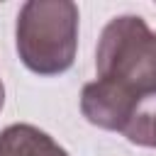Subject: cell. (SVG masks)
I'll return each mask as SVG.
<instances>
[{
  "label": "cell",
  "mask_w": 156,
  "mask_h": 156,
  "mask_svg": "<svg viewBox=\"0 0 156 156\" xmlns=\"http://www.w3.org/2000/svg\"><path fill=\"white\" fill-rule=\"evenodd\" d=\"M95 73L136 98H156V32L139 15L112 17L98 39Z\"/></svg>",
  "instance_id": "2"
},
{
  "label": "cell",
  "mask_w": 156,
  "mask_h": 156,
  "mask_svg": "<svg viewBox=\"0 0 156 156\" xmlns=\"http://www.w3.org/2000/svg\"><path fill=\"white\" fill-rule=\"evenodd\" d=\"M0 156H68V151L44 129L20 122L0 132Z\"/></svg>",
  "instance_id": "4"
},
{
  "label": "cell",
  "mask_w": 156,
  "mask_h": 156,
  "mask_svg": "<svg viewBox=\"0 0 156 156\" xmlns=\"http://www.w3.org/2000/svg\"><path fill=\"white\" fill-rule=\"evenodd\" d=\"M5 105V85H2V78H0V110Z\"/></svg>",
  "instance_id": "6"
},
{
  "label": "cell",
  "mask_w": 156,
  "mask_h": 156,
  "mask_svg": "<svg viewBox=\"0 0 156 156\" xmlns=\"http://www.w3.org/2000/svg\"><path fill=\"white\" fill-rule=\"evenodd\" d=\"M78 5L71 0H29L15 22L20 61L37 76L66 73L78 51Z\"/></svg>",
  "instance_id": "1"
},
{
  "label": "cell",
  "mask_w": 156,
  "mask_h": 156,
  "mask_svg": "<svg viewBox=\"0 0 156 156\" xmlns=\"http://www.w3.org/2000/svg\"><path fill=\"white\" fill-rule=\"evenodd\" d=\"M124 136L136 146L156 149V98H146L139 105V110H136L132 124L127 127Z\"/></svg>",
  "instance_id": "5"
},
{
  "label": "cell",
  "mask_w": 156,
  "mask_h": 156,
  "mask_svg": "<svg viewBox=\"0 0 156 156\" xmlns=\"http://www.w3.org/2000/svg\"><path fill=\"white\" fill-rule=\"evenodd\" d=\"M144 100L110 80L95 78L93 83H85L80 90V112L90 124L124 134Z\"/></svg>",
  "instance_id": "3"
}]
</instances>
